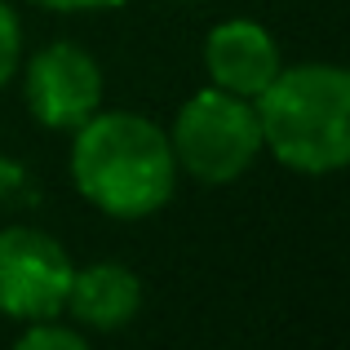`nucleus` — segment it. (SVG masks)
<instances>
[{"mask_svg": "<svg viewBox=\"0 0 350 350\" xmlns=\"http://www.w3.org/2000/svg\"><path fill=\"white\" fill-rule=\"evenodd\" d=\"M71 182L76 191L116 222L155 217L178 191V160L169 129L137 111H94L71 129Z\"/></svg>", "mask_w": 350, "mask_h": 350, "instance_id": "1", "label": "nucleus"}, {"mask_svg": "<svg viewBox=\"0 0 350 350\" xmlns=\"http://www.w3.org/2000/svg\"><path fill=\"white\" fill-rule=\"evenodd\" d=\"M262 151L301 178H328L350 160V71L337 62L280 67L253 98Z\"/></svg>", "mask_w": 350, "mask_h": 350, "instance_id": "2", "label": "nucleus"}, {"mask_svg": "<svg viewBox=\"0 0 350 350\" xmlns=\"http://www.w3.org/2000/svg\"><path fill=\"white\" fill-rule=\"evenodd\" d=\"M169 146L178 173L200 187H231L262 155V129H257L253 98L226 94L204 85L178 107L169 129Z\"/></svg>", "mask_w": 350, "mask_h": 350, "instance_id": "3", "label": "nucleus"}, {"mask_svg": "<svg viewBox=\"0 0 350 350\" xmlns=\"http://www.w3.org/2000/svg\"><path fill=\"white\" fill-rule=\"evenodd\" d=\"M76 262L40 226H5L0 231V315L14 324L62 315Z\"/></svg>", "mask_w": 350, "mask_h": 350, "instance_id": "4", "label": "nucleus"}, {"mask_svg": "<svg viewBox=\"0 0 350 350\" xmlns=\"http://www.w3.org/2000/svg\"><path fill=\"white\" fill-rule=\"evenodd\" d=\"M103 67L76 40H53L23 67V103L40 129L71 133L103 111Z\"/></svg>", "mask_w": 350, "mask_h": 350, "instance_id": "5", "label": "nucleus"}, {"mask_svg": "<svg viewBox=\"0 0 350 350\" xmlns=\"http://www.w3.org/2000/svg\"><path fill=\"white\" fill-rule=\"evenodd\" d=\"M280 44L253 18H226L204 36V71L208 85L239 98H257L280 71Z\"/></svg>", "mask_w": 350, "mask_h": 350, "instance_id": "6", "label": "nucleus"}, {"mask_svg": "<svg viewBox=\"0 0 350 350\" xmlns=\"http://www.w3.org/2000/svg\"><path fill=\"white\" fill-rule=\"evenodd\" d=\"M62 310L85 333H120L142 310V280L124 262H89L71 271Z\"/></svg>", "mask_w": 350, "mask_h": 350, "instance_id": "7", "label": "nucleus"}, {"mask_svg": "<svg viewBox=\"0 0 350 350\" xmlns=\"http://www.w3.org/2000/svg\"><path fill=\"white\" fill-rule=\"evenodd\" d=\"M18 350H89V337H85V328L67 324L62 315H49V319L23 324Z\"/></svg>", "mask_w": 350, "mask_h": 350, "instance_id": "8", "label": "nucleus"}, {"mask_svg": "<svg viewBox=\"0 0 350 350\" xmlns=\"http://www.w3.org/2000/svg\"><path fill=\"white\" fill-rule=\"evenodd\" d=\"M18 67H23V23H18L14 5L0 0V89L14 80Z\"/></svg>", "mask_w": 350, "mask_h": 350, "instance_id": "9", "label": "nucleus"}, {"mask_svg": "<svg viewBox=\"0 0 350 350\" xmlns=\"http://www.w3.org/2000/svg\"><path fill=\"white\" fill-rule=\"evenodd\" d=\"M36 200V182H31V169L14 155H0V204L18 208V204H31Z\"/></svg>", "mask_w": 350, "mask_h": 350, "instance_id": "10", "label": "nucleus"}, {"mask_svg": "<svg viewBox=\"0 0 350 350\" xmlns=\"http://www.w3.org/2000/svg\"><path fill=\"white\" fill-rule=\"evenodd\" d=\"M36 9H49V14H98V9H116L124 0H31Z\"/></svg>", "mask_w": 350, "mask_h": 350, "instance_id": "11", "label": "nucleus"}]
</instances>
